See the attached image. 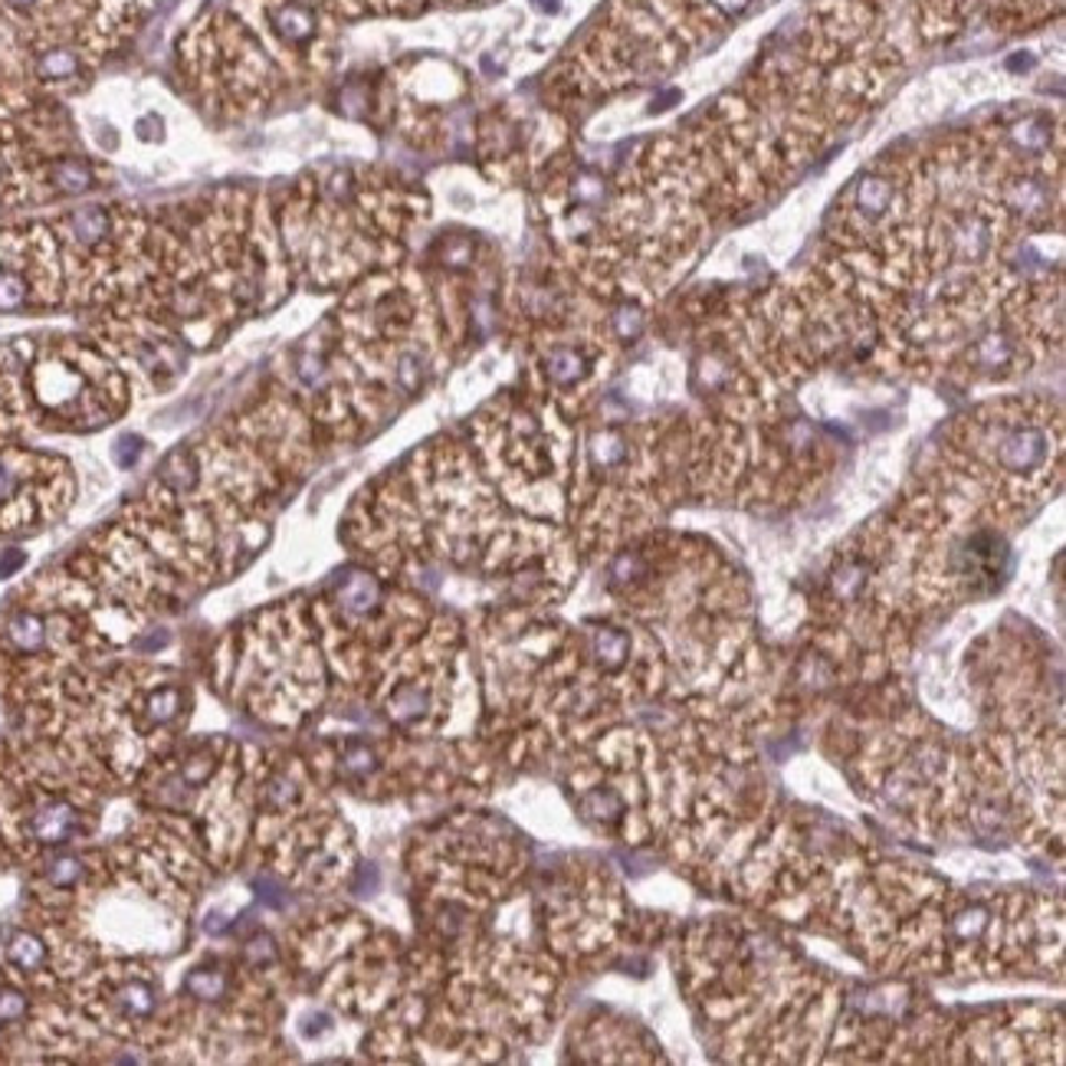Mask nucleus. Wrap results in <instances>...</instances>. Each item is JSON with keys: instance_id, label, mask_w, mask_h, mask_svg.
Listing matches in <instances>:
<instances>
[{"instance_id": "2", "label": "nucleus", "mask_w": 1066, "mask_h": 1066, "mask_svg": "<svg viewBox=\"0 0 1066 1066\" xmlns=\"http://www.w3.org/2000/svg\"><path fill=\"white\" fill-rule=\"evenodd\" d=\"M73 492L59 459L0 449V529H23L56 515Z\"/></svg>"}, {"instance_id": "9", "label": "nucleus", "mask_w": 1066, "mask_h": 1066, "mask_svg": "<svg viewBox=\"0 0 1066 1066\" xmlns=\"http://www.w3.org/2000/svg\"><path fill=\"white\" fill-rule=\"evenodd\" d=\"M269 26L286 46H306L319 33V13L302 0H282L269 10Z\"/></svg>"}, {"instance_id": "18", "label": "nucleus", "mask_w": 1066, "mask_h": 1066, "mask_svg": "<svg viewBox=\"0 0 1066 1066\" xmlns=\"http://www.w3.org/2000/svg\"><path fill=\"white\" fill-rule=\"evenodd\" d=\"M3 7H10L13 13H33L40 7V0H3Z\"/></svg>"}, {"instance_id": "17", "label": "nucleus", "mask_w": 1066, "mask_h": 1066, "mask_svg": "<svg viewBox=\"0 0 1066 1066\" xmlns=\"http://www.w3.org/2000/svg\"><path fill=\"white\" fill-rule=\"evenodd\" d=\"M135 132H138V138H142V142H162V138H165V125H162V119H158V115L142 119V122L135 125Z\"/></svg>"}, {"instance_id": "1", "label": "nucleus", "mask_w": 1066, "mask_h": 1066, "mask_svg": "<svg viewBox=\"0 0 1066 1066\" xmlns=\"http://www.w3.org/2000/svg\"><path fill=\"white\" fill-rule=\"evenodd\" d=\"M30 388L40 414L69 430H96L125 408L122 375L96 352L73 342L40 352L30 368Z\"/></svg>"}, {"instance_id": "10", "label": "nucleus", "mask_w": 1066, "mask_h": 1066, "mask_svg": "<svg viewBox=\"0 0 1066 1066\" xmlns=\"http://www.w3.org/2000/svg\"><path fill=\"white\" fill-rule=\"evenodd\" d=\"M43 178H46L49 191L59 195V198H79L96 185V175L82 158H59V162L46 165Z\"/></svg>"}, {"instance_id": "3", "label": "nucleus", "mask_w": 1066, "mask_h": 1066, "mask_svg": "<svg viewBox=\"0 0 1066 1066\" xmlns=\"http://www.w3.org/2000/svg\"><path fill=\"white\" fill-rule=\"evenodd\" d=\"M155 1011L158 985L142 968L106 971L92 981V1014L119 1034H132L152 1024Z\"/></svg>"}, {"instance_id": "11", "label": "nucleus", "mask_w": 1066, "mask_h": 1066, "mask_svg": "<svg viewBox=\"0 0 1066 1066\" xmlns=\"http://www.w3.org/2000/svg\"><path fill=\"white\" fill-rule=\"evenodd\" d=\"M79 69H82V56L73 46H63V43H53V46L40 49L36 59H33V73L43 82H69V79L79 76Z\"/></svg>"}, {"instance_id": "13", "label": "nucleus", "mask_w": 1066, "mask_h": 1066, "mask_svg": "<svg viewBox=\"0 0 1066 1066\" xmlns=\"http://www.w3.org/2000/svg\"><path fill=\"white\" fill-rule=\"evenodd\" d=\"M185 991L198 1001H220L230 991V968L226 965H198L185 978Z\"/></svg>"}, {"instance_id": "15", "label": "nucleus", "mask_w": 1066, "mask_h": 1066, "mask_svg": "<svg viewBox=\"0 0 1066 1066\" xmlns=\"http://www.w3.org/2000/svg\"><path fill=\"white\" fill-rule=\"evenodd\" d=\"M20 195V185H16V168L10 162V155L0 148V198H13Z\"/></svg>"}, {"instance_id": "16", "label": "nucleus", "mask_w": 1066, "mask_h": 1066, "mask_svg": "<svg viewBox=\"0 0 1066 1066\" xmlns=\"http://www.w3.org/2000/svg\"><path fill=\"white\" fill-rule=\"evenodd\" d=\"M142 456V440L138 436H122L119 443H115V459H119V466H135V459Z\"/></svg>"}, {"instance_id": "12", "label": "nucleus", "mask_w": 1066, "mask_h": 1066, "mask_svg": "<svg viewBox=\"0 0 1066 1066\" xmlns=\"http://www.w3.org/2000/svg\"><path fill=\"white\" fill-rule=\"evenodd\" d=\"M89 876V859L79 853H53L49 859H43V882L53 892H73L86 882Z\"/></svg>"}, {"instance_id": "5", "label": "nucleus", "mask_w": 1066, "mask_h": 1066, "mask_svg": "<svg viewBox=\"0 0 1066 1066\" xmlns=\"http://www.w3.org/2000/svg\"><path fill=\"white\" fill-rule=\"evenodd\" d=\"M122 220L102 204H82L63 216L66 253L76 256H106L122 240Z\"/></svg>"}, {"instance_id": "6", "label": "nucleus", "mask_w": 1066, "mask_h": 1066, "mask_svg": "<svg viewBox=\"0 0 1066 1066\" xmlns=\"http://www.w3.org/2000/svg\"><path fill=\"white\" fill-rule=\"evenodd\" d=\"M591 371H595V355L578 342H558L542 352V378L558 391L585 385Z\"/></svg>"}, {"instance_id": "7", "label": "nucleus", "mask_w": 1066, "mask_h": 1066, "mask_svg": "<svg viewBox=\"0 0 1066 1066\" xmlns=\"http://www.w3.org/2000/svg\"><path fill=\"white\" fill-rule=\"evenodd\" d=\"M0 958L10 968V975L33 981L49 968V945L43 942V935H36L30 929H13L3 942Z\"/></svg>"}, {"instance_id": "4", "label": "nucleus", "mask_w": 1066, "mask_h": 1066, "mask_svg": "<svg viewBox=\"0 0 1066 1066\" xmlns=\"http://www.w3.org/2000/svg\"><path fill=\"white\" fill-rule=\"evenodd\" d=\"M86 831L82 814L66 798H40L20 818V834L33 847H63Z\"/></svg>"}, {"instance_id": "8", "label": "nucleus", "mask_w": 1066, "mask_h": 1066, "mask_svg": "<svg viewBox=\"0 0 1066 1066\" xmlns=\"http://www.w3.org/2000/svg\"><path fill=\"white\" fill-rule=\"evenodd\" d=\"M49 637H53L49 621L40 611H30V608L13 611L7 618L3 631H0V643H3V649L10 656H40L49 646Z\"/></svg>"}, {"instance_id": "14", "label": "nucleus", "mask_w": 1066, "mask_h": 1066, "mask_svg": "<svg viewBox=\"0 0 1066 1066\" xmlns=\"http://www.w3.org/2000/svg\"><path fill=\"white\" fill-rule=\"evenodd\" d=\"M30 1014V1001L23 991H16L13 985H0V1028H13L20 1021H26Z\"/></svg>"}]
</instances>
